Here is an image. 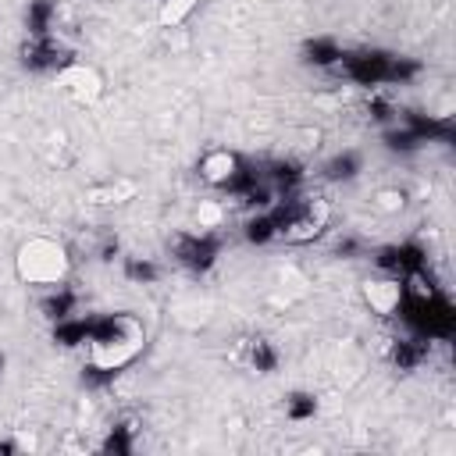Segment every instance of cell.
<instances>
[{"label":"cell","mask_w":456,"mask_h":456,"mask_svg":"<svg viewBox=\"0 0 456 456\" xmlns=\"http://www.w3.org/2000/svg\"><path fill=\"white\" fill-rule=\"evenodd\" d=\"M235 175H239V157L232 150L214 146L200 157V178L207 185H228V182H235Z\"/></svg>","instance_id":"obj_6"},{"label":"cell","mask_w":456,"mask_h":456,"mask_svg":"<svg viewBox=\"0 0 456 456\" xmlns=\"http://www.w3.org/2000/svg\"><path fill=\"white\" fill-rule=\"evenodd\" d=\"M196 7H200V0H160L157 21H160V28H182Z\"/></svg>","instance_id":"obj_7"},{"label":"cell","mask_w":456,"mask_h":456,"mask_svg":"<svg viewBox=\"0 0 456 456\" xmlns=\"http://www.w3.org/2000/svg\"><path fill=\"white\" fill-rule=\"evenodd\" d=\"M221 217H224V210H221L217 203H210V200H203V203L196 207V224H200V228H217Z\"/></svg>","instance_id":"obj_10"},{"label":"cell","mask_w":456,"mask_h":456,"mask_svg":"<svg viewBox=\"0 0 456 456\" xmlns=\"http://www.w3.org/2000/svg\"><path fill=\"white\" fill-rule=\"evenodd\" d=\"M403 296H406V285L395 274H370L360 281V299L378 317H392L403 306Z\"/></svg>","instance_id":"obj_5"},{"label":"cell","mask_w":456,"mask_h":456,"mask_svg":"<svg viewBox=\"0 0 456 456\" xmlns=\"http://www.w3.org/2000/svg\"><path fill=\"white\" fill-rule=\"evenodd\" d=\"M57 86H61L64 96H71V100L82 103V107H93V103L103 96V75H100V68H93V64H86V61L64 64V68L57 71Z\"/></svg>","instance_id":"obj_4"},{"label":"cell","mask_w":456,"mask_h":456,"mask_svg":"<svg viewBox=\"0 0 456 456\" xmlns=\"http://www.w3.org/2000/svg\"><path fill=\"white\" fill-rule=\"evenodd\" d=\"M328 221H331V207H328V200H321V196H306V200H299V203L274 224V232H278L285 242L303 246V242L321 239L324 228H328Z\"/></svg>","instance_id":"obj_3"},{"label":"cell","mask_w":456,"mask_h":456,"mask_svg":"<svg viewBox=\"0 0 456 456\" xmlns=\"http://www.w3.org/2000/svg\"><path fill=\"white\" fill-rule=\"evenodd\" d=\"M132 192H135V182H132V178H118V182L103 185V189H93L89 200H93V203H125Z\"/></svg>","instance_id":"obj_9"},{"label":"cell","mask_w":456,"mask_h":456,"mask_svg":"<svg viewBox=\"0 0 456 456\" xmlns=\"http://www.w3.org/2000/svg\"><path fill=\"white\" fill-rule=\"evenodd\" d=\"M370 207H374L378 214L392 217V214H399V210L406 207V192H403V189H395V185H385V189H378V192L370 196Z\"/></svg>","instance_id":"obj_8"},{"label":"cell","mask_w":456,"mask_h":456,"mask_svg":"<svg viewBox=\"0 0 456 456\" xmlns=\"http://www.w3.org/2000/svg\"><path fill=\"white\" fill-rule=\"evenodd\" d=\"M14 274L25 285L39 289H57L71 274V253L61 239L50 235H32L14 249Z\"/></svg>","instance_id":"obj_1"},{"label":"cell","mask_w":456,"mask_h":456,"mask_svg":"<svg viewBox=\"0 0 456 456\" xmlns=\"http://www.w3.org/2000/svg\"><path fill=\"white\" fill-rule=\"evenodd\" d=\"M142 338H146V335H142V324H139L135 317L121 314V317L110 321V331L93 342L89 363H93L96 370H121V367H128V363L142 353Z\"/></svg>","instance_id":"obj_2"}]
</instances>
